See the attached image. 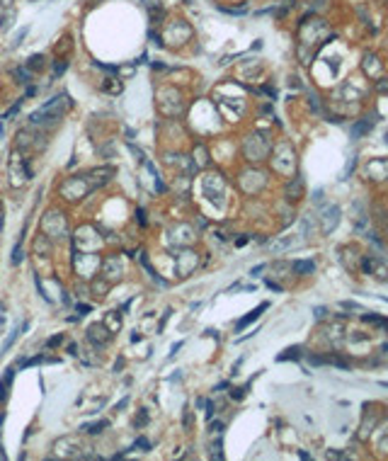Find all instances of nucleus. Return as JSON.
I'll return each instance as SVG.
<instances>
[{"mask_svg": "<svg viewBox=\"0 0 388 461\" xmlns=\"http://www.w3.org/2000/svg\"><path fill=\"white\" fill-rule=\"evenodd\" d=\"M66 97H54L51 102H47L41 110L32 114V121H34V124H47V121L58 119V117H61V102Z\"/></svg>", "mask_w": 388, "mask_h": 461, "instance_id": "nucleus-1", "label": "nucleus"}, {"mask_svg": "<svg viewBox=\"0 0 388 461\" xmlns=\"http://www.w3.org/2000/svg\"><path fill=\"white\" fill-rule=\"evenodd\" d=\"M267 308H269V304L265 301V304H260L257 308H255V311H250V313L245 316V318H243L241 323H238V330H243V328H245V325H250V323L255 321V318H260V313H262V311H267Z\"/></svg>", "mask_w": 388, "mask_h": 461, "instance_id": "nucleus-2", "label": "nucleus"}, {"mask_svg": "<svg viewBox=\"0 0 388 461\" xmlns=\"http://www.w3.org/2000/svg\"><path fill=\"white\" fill-rule=\"evenodd\" d=\"M12 376H15V369H8V371H5V376H3V381H0V401H5V398H8Z\"/></svg>", "mask_w": 388, "mask_h": 461, "instance_id": "nucleus-3", "label": "nucleus"}, {"mask_svg": "<svg viewBox=\"0 0 388 461\" xmlns=\"http://www.w3.org/2000/svg\"><path fill=\"white\" fill-rule=\"evenodd\" d=\"M313 269H315V262H311V260H298V262H294L296 275H311Z\"/></svg>", "mask_w": 388, "mask_h": 461, "instance_id": "nucleus-4", "label": "nucleus"}, {"mask_svg": "<svg viewBox=\"0 0 388 461\" xmlns=\"http://www.w3.org/2000/svg\"><path fill=\"white\" fill-rule=\"evenodd\" d=\"M107 425H110L107 420H100V423H95V425H85L83 430H85V432H90V434H97V432H102Z\"/></svg>", "mask_w": 388, "mask_h": 461, "instance_id": "nucleus-5", "label": "nucleus"}, {"mask_svg": "<svg viewBox=\"0 0 388 461\" xmlns=\"http://www.w3.org/2000/svg\"><path fill=\"white\" fill-rule=\"evenodd\" d=\"M41 66H44V58L37 54V56H32V58H29L27 68H29V71H37V68H41Z\"/></svg>", "mask_w": 388, "mask_h": 461, "instance_id": "nucleus-6", "label": "nucleus"}, {"mask_svg": "<svg viewBox=\"0 0 388 461\" xmlns=\"http://www.w3.org/2000/svg\"><path fill=\"white\" fill-rule=\"evenodd\" d=\"M369 127H371V119H367V121H361L359 127H357V129H354V138H359L361 134H364V131H369Z\"/></svg>", "mask_w": 388, "mask_h": 461, "instance_id": "nucleus-7", "label": "nucleus"}, {"mask_svg": "<svg viewBox=\"0 0 388 461\" xmlns=\"http://www.w3.org/2000/svg\"><path fill=\"white\" fill-rule=\"evenodd\" d=\"M19 260H22V250H19V245L15 248V253H12V265H17Z\"/></svg>", "mask_w": 388, "mask_h": 461, "instance_id": "nucleus-8", "label": "nucleus"}, {"mask_svg": "<svg viewBox=\"0 0 388 461\" xmlns=\"http://www.w3.org/2000/svg\"><path fill=\"white\" fill-rule=\"evenodd\" d=\"M134 447H139L141 452H148V447H150V444H148V439H139V442L134 444Z\"/></svg>", "mask_w": 388, "mask_h": 461, "instance_id": "nucleus-9", "label": "nucleus"}, {"mask_svg": "<svg viewBox=\"0 0 388 461\" xmlns=\"http://www.w3.org/2000/svg\"><path fill=\"white\" fill-rule=\"evenodd\" d=\"M61 340H63L61 335H54V338H51V340H49L47 345H49V347H56V345H58V342H61Z\"/></svg>", "mask_w": 388, "mask_h": 461, "instance_id": "nucleus-10", "label": "nucleus"}, {"mask_svg": "<svg viewBox=\"0 0 388 461\" xmlns=\"http://www.w3.org/2000/svg\"><path fill=\"white\" fill-rule=\"evenodd\" d=\"M66 66H68V64H66V61H61V64L56 61V66H54V68H56V73H63V71H66Z\"/></svg>", "mask_w": 388, "mask_h": 461, "instance_id": "nucleus-11", "label": "nucleus"}, {"mask_svg": "<svg viewBox=\"0 0 388 461\" xmlns=\"http://www.w3.org/2000/svg\"><path fill=\"white\" fill-rule=\"evenodd\" d=\"M17 332H19V330H12V335H10V338H8V342H5V350H8L10 345L15 342V338H17Z\"/></svg>", "mask_w": 388, "mask_h": 461, "instance_id": "nucleus-12", "label": "nucleus"}, {"mask_svg": "<svg viewBox=\"0 0 388 461\" xmlns=\"http://www.w3.org/2000/svg\"><path fill=\"white\" fill-rule=\"evenodd\" d=\"M15 75L19 78V83H27V71H17Z\"/></svg>", "mask_w": 388, "mask_h": 461, "instance_id": "nucleus-13", "label": "nucleus"}]
</instances>
